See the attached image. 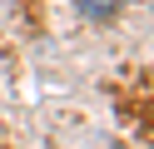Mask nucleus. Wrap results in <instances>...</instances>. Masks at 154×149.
<instances>
[{
    "instance_id": "nucleus-1",
    "label": "nucleus",
    "mask_w": 154,
    "mask_h": 149,
    "mask_svg": "<svg viewBox=\"0 0 154 149\" xmlns=\"http://www.w3.org/2000/svg\"><path fill=\"white\" fill-rule=\"evenodd\" d=\"M80 5H85V10H90V15H109V10H114V5H119V0H80Z\"/></svg>"
}]
</instances>
